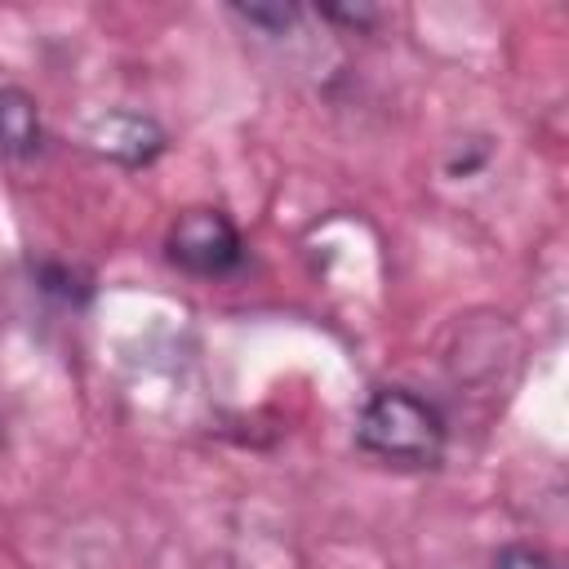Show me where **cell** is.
Returning <instances> with one entry per match:
<instances>
[{
	"mask_svg": "<svg viewBox=\"0 0 569 569\" xmlns=\"http://www.w3.org/2000/svg\"><path fill=\"white\" fill-rule=\"evenodd\" d=\"M449 445V422L436 400L418 396L413 387H378L365 396L356 413V449L400 467V471H427L440 467Z\"/></svg>",
	"mask_w": 569,
	"mask_h": 569,
	"instance_id": "1",
	"label": "cell"
},
{
	"mask_svg": "<svg viewBox=\"0 0 569 569\" xmlns=\"http://www.w3.org/2000/svg\"><path fill=\"white\" fill-rule=\"evenodd\" d=\"M164 258L200 280H222L244 267V236L222 209H187L164 231Z\"/></svg>",
	"mask_w": 569,
	"mask_h": 569,
	"instance_id": "2",
	"label": "cell"
},
{
	"mask_svg": "<svg viewBox=\"0 0 569 569\" xmlns=\"http://www.w3.org/2000/svg\"><path fill=\"white\" fill-rule=\"evenodd\" d=\"M164 142H169L164 129L147 111L116 107V111H102V116H93L84 124V147L93 156L120 164V169H147V164H156L160 151H164Z\"/></svg>",
	"mask_w": 569,
	"mask_h": 569,
	"instance_id": "3",
	"label": "cell"
},
{
	"mask_svg": "<svg viewBox=\"0 0 569 569\" xmlns=\"http://www.w3.org/2000/svg\"><path fill=\"white\" fill-rule=\"evenodd\" d=\"M44 151L40 102L22 84H0V160L27 164Z\"/></svg>",
	"mask_w": 569,
	"mask_h": 569,
	"instance_id": "4",
	"label": "cell"
},
{
	"mask_svg": "<svg viewBox=\"0 0 569 569\" xmlns=\"http://www.w3.org/2000/svg\"><path fill=\"white\" fill-rule=\"evenodd\" d=\"M31 271V284L53 298L58 307H84L93 298V276L84 267H71V262H58V258H40V262H27Z\"/></svg>",
	"mask_w": 569,
	"mask_h": 569,
	"instance_id": "5",
	"label": "cell"
},
{
	"mask_svg": "<svg viewBox=\"0 0 569 569\" xmlns=\"http://www.w3.org/2000/svg\"><path fill=\"white\" fill-rule=\"evenodd\" d=\"M231 13L249 27H258L262 36H284L298 22V4H231Z\"/></svg>",
	"mask_w": 569,
	"mask_h": 569,
	"instance_id": "6",
	"label": "cell"
},
{
	"mask_svg": "<svg viewBox=\"0 0 569 569\" xmlns=\"http://www.w3.org/2000/svg\"><path fill=\"white\" fill-rule=\"evenodd\" d=\"M493 569H556V565H551V556H547V551L516 542V547H502V551H498Z\"/></svg>",
	"mask_w": 569,
	"mask_h": 569,
	"instance_id": "7",
	"label": "cell"
},
{
	"mask_svg": "<svg viewBox=\"0 0 569 569\" xmlns=\"http://www.w3.org/2000/svg\"><path fill=\"white\" fill-rule=\"evenodd\" d=\"M320 18H329V22H347V27L365 31V27L378 22V9H373V4H329V9H320Z\"/></svg>",
	"mask_w": 569,
	"mask_h": 569,
	"instance_id": "8",
	"label": "cell"
},
{
	"mask_svg": "<svg viewBox=\"0 0 569 569\" xmlns=\"http://www.w3.org/2000/svg\"><path fill=\"white\" fill-rule=\"evenodd\" d=\"M0 449H4V413H0Z\"/></svg>",
	"mask_w": 569,
	"mask_h": 569,
	"instance_id": "9",
	"label": "cell"
}]
</instances>
